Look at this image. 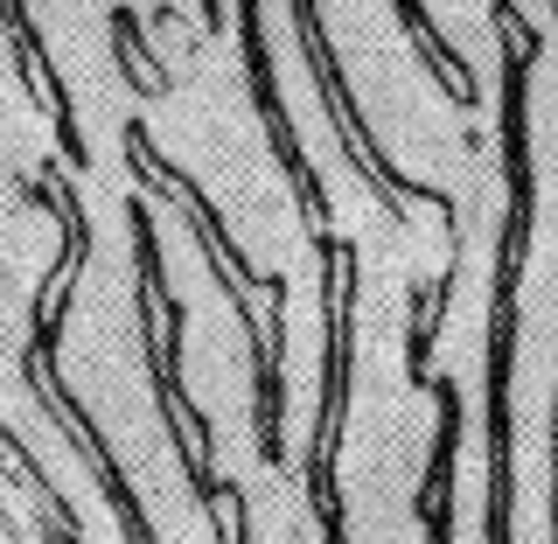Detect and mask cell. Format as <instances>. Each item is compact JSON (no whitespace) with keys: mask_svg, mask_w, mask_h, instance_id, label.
<instances>
[{"mask_svg":"<svg viewBox=\"0 0 558 544\" xmlns=\"http://www.w3.org/2000/svg\"><path fill=\"white\" fill-rule=\"evenodd\" d=\"M35 203L57 217V258H49L43 287H35V301H28V349H22V356H35V363H63L70 293H77V273L92 266L98 231H92V209H84V196H77V174H70L63 161L43 168V182H35Z\"/></svg>","mask_w":558,"mask_h":544,"instance_id":"7","label":"cell"},{"mask_svg":"<svg viewBox=\"0 0 558 544\" xmlns=\"http://www.w3.org/2000/svg\"><path fill=\"white\" fill-rule=\"evenodd\" d=\"M322 258V391H314L307 433V510L322 523V544H349V496H342V440H349V391H356V238L314 231Z\"/></svg>","mask_w":558,"mask_h":544,"instance_id":"2","label":"cell"},{"mask_svg":"<svg viewBox=\"0 0 558 544\" xmlns=\"http://www.w3.org/2000/svg\"><path fill=\"white\" fill-rule=\"evenodd\" d=\"M126 231H133V336H140V363H147V391H154V419H161L174 468H182L189 496L203 517H217L223 503V475H217V426L196 406L182 377V342H189V307L168 279V252L154 231V203L133 196L126 203Z\"/></svg>","mask_w":558,"mask_h":544,"instance_id":"1","label":"cell"},{"mask_svg":"<svg viewBox=\"0 0 558 544\" xmlns=\"http://www.w3.org/2000/svg\"><path fill=\"white\" fill-rule=\"evenodd\" d=\"M203 22H209V28L223 22V0H203Z\"/></svg>","mask_w":558,"mask_h":544,"instance_id":"15","label":"cell"},{"mask_svg":"<svg viewBox=\"0 0 558 544\" xmlns=\"http://www.w3.org/2000/svg\"><path fill=\"white\" fill-rule=\"evenodd\" d=\"M112 63H119V77H126L133 98H168L174 92V70L154 57L147 14H140V8H112Z\"/></svg>","mask_w":558,"mask_h":544,"instance_id":"11","label":"cell"},{"mask_svg":"<svg viewBox=\"0 0 558 544\" xmlns=\"http://www.w3.org/2000/svg\"><path fill=\"white\" fill-rule=\"evenodd\" d=\"M545 8H551V22H558V0H545Z\"/></svg>","mask_w":558,"mask_h":544,"instance_id":"17","label":"cell"},{"mask_svg":"<svg viewBox=\"0 0 558 544\" xmlns=\"http://www.w3.org/2000/svg\"><path fill=\"white\" fill-rule=\"evenodd\" d=\"M447 307H453V258H447V273L412 279V293H405V384L412 391H426V384L440 377L433 371V349H440Z\"/></svg>","mask_w":558,"mask_h":544,"instance_id":"10","label":"cell"},{"mask_svg":"<svg viewBox=\"0 0 558 544\" xmlns=\"http://www.w3.org/2000/svg\"><path fill=\"white\" fill-rule=\"evenodd\" d=\"M545 454H551V488H545V517H551V544H558V384H551V419H545Z\"/></svg>","mask_w":558,"mask_h":544,"instance_id":"13","label":"cell"},{"mask_svg":"<svg viewBox=\"0 0 558 544\" xmlns=\"http://www.w3.org/2000/svg\"><path fill=\"white\" fill-rule=\"evenodd\" d=\"M391 22L405 28L412 57L426 63V77L447 92V105H453V112H475V105H482V77H475V63H468L461 49L447 43V28L433 22V8H426V0H391Z\"/></svg>","mask_w":558,"mask_h":544,"instance_id":"9","label":"cell"},{"mask_svg":"<svg viewBox=\"0 0 558 544\" xmlns=\"http://www.w3.org/2000/svg\"><path fill=\"white\" fill-rule=\"evenodd\" d=\"M0 279H8V266H0Z\"/></svg>","mask_w":558,"mask_h":544,"instance_id":"19","label":"cell"},{"mask_svg":"<svg viewBox=\"0 0 558 544\" xmlns=\"http://www.w3.org/2000/svg\"><path fill=\"white\" fill-rule=\"evenodd\" d=\"M119 147H126L133 182L147 189V196H161L174 217L189 223V238H196V252H203L209 279H217V293H223V307H231V322H238V328H252V322H258V301H266V293H272L287 273H258L252 258H244V244L223 231V209L203 196V182H196V174H189L182 161H168V154L154 147L147 119H126V126H119Z\"/></svg>","mask_w":558,"mask_h":544,"instance_id":"4","label":"cell"},{"mask_svg":"<svg viewBox=\"0 0 558 544\" xmlns=\"http://www.w3.org/2000/svg\"><path fill=\"white\" fill-rule=\"evenodd\" d=\"M209 531H217V544H252V503H244L238 482H223V503L209 517Z\"/></svg>","mask_w":558,"mask_h":544,"instance_id":"12","label":"cell"},{"mask_svg":"<svg viewBox=\"0 0 558 544\" xmlns=\"http://www.w3.org/2000/svg\"><path fill=\"white\" fill-rule=\"evenodd\" d=\"M231 14H238V57H244V84H252V112H258V126H266L279 182H287L293 209L307 217V231H336V223H328L336 217V209H328V189L307 161V140L287 112V92H279V63H272V43H266V0H231Z\"/></svg>","mask_w":558,"mask_h":544,"instance_id":"5","label":"cell"},{"mask_svg":"<svg viewBox=\"0 0 558 544\" xmlns=\"http://www.w3.org/2000/svg\"><path fill=\"white\" fill-rule=\"evenodd\" d=\"M0 537H22V531H14V517H8V503H0Z\"/></svg>","mask_w":558,"mask_h":544,"instance_id":"16","label":"cell"},{"mask_svg":"<svg viewBox=\"0 0 558 544\" xmlns=\"http://www.w3.org/2000/svg\"><path fill=\"white\" fill-rule=\"evenodd\" d=\"M488 22H496V28H510V22H517V0H488Z\"/></svg>","mask_w":558,"mask_h":544,"instance_id":"14","label":"cell"},{"mask_svg":"<svg viewBox=\"0 0 558 544\" xmlns=\"http://www.w3.org/2000/svg\"><path fill=\"white\" fill-rule=\"evenodd\" d=\"M0 35H8V63H14V77H22V92L35 98V112L57 126V161L70 174H84L92 168V147H84V126H77V98H70L63 70H57V57H49L28 0H0Z\"/></svg>","mask_w":558,"mask_h":544,"instance_id":"8","label":"cell"},{"mask_svg":"<svg viewBox=\"0 0 558 544\" xmlns=\"http://www.w3.org/2000/svg\"><path fill=\"white\" fill-rule=\"evenodd\" d=\"M287 22H293L301 63H307V77H314V98H322V119H328V133H336V154L349 161V174L377 196V209L391 217V231H405V203H426V209H440V217H453L447 189L405 174V168L391 161V147L377 140V126L363 119V98L349 92V70L336 57V35H328V22H322V0H287Z\"/></svg>","mask_w":558,"mask_h":544,"instance_id":"3","label":"cell"},{"mask_svg":"<svg viewBox=\"0 0 558 544\" xmlns=\"http://www.w3.org/2000/svg\"><path fill=\"white\" fill-rule=\"evenodd\" d=\"M0 189H8V174H0Z\"/></svg>","mask_w":558,"mask_h":544,"instance_id":"18","label":"cell"},{"mask_svg":"<svg viewBox=\"0 0 558 544\" xmlns=\"http://www.w3.org/2000/svg\"><path fill=\"white\" fill-rule=\"evenodd\" d=\"M22 384H28V398L43 406V419L70 440V454L84 461V475L98 482V503L112 510L119 523V537L126 544H161V531H154V517H147V503H140V488L126 482V468H119V454L105 447V433H98V419L92 406H84L77 391H70V377H63V363H35L22 356Z\"/></svg>","mask_w":558,"mask_h":544,"instance_id":"6","label":"cell"}]
</instances>
